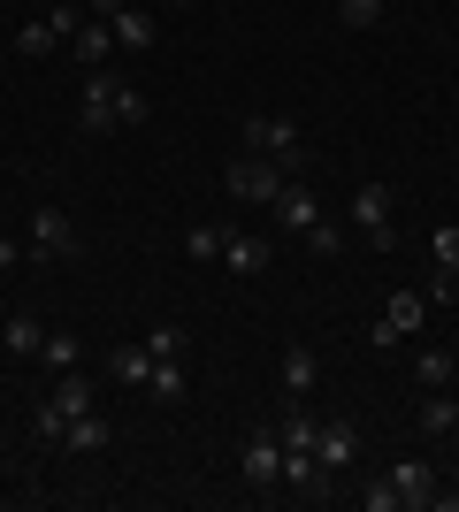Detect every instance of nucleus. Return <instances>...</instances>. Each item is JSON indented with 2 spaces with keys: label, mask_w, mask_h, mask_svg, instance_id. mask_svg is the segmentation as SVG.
Segmentation results:
<instances>
[{
  "label": "nucleus",
  "mask_w": 459,
  "mask_h": 512,
  "mask_svg": "<svg viewBox=\"0 0 459 512\" xmlns=\"http://www.w3.org/2000/svg\"><path fill=\"white\" fill-rule=\"evenodd\" d=\"M176 8H192V0H176Z\"/></svg>",
  "instance_id": "nucleus-34"
},
{
  "label": "nucleus",
  "mask_w": 459,
  "mask_h": 512,
  "mask_svg": "<svg viewBox=\"0 0 459 512\" xmlns=\"http://www.w3.org/2000/svg\"><path fill=\"white\" fill-rule=\"evenodd\" d=\"M146 390H153V398H161V406H176V398H184V367H176V360H153Z\"/></svg>",
  "instance_id": "nucleus-26"
},
{
  "label": "nucleus",
  "mask_w": 459,
  "mask_h": 512,
  "mask_svg": "<svg viewBox=\"0 0 459 512\" xmlns=\"http://www.w3.org/2000/svg\"><path fill=\"white\" fill-rule=\"evenodd\" d=\"M146 352H153V360H184V329H176V321H153V329H146Z\"/></svg>",
  "instance_id": "nucleus-27"
},
{
  "label": "nucleus",
  "mask_w": 459,
  "mask_h": 512,
  "mask_svg": "<svg viewBox=\"0 0 459 512\" xmlns=\"http://www.w3.org/2000/svg\"><path fill=\"white\" fill-rule=\"evenodd\" d=\"M222 184H230V199H245V207H268V199L291 184V169H284V161H261V153H238Z\"/></svg>",
  "instance_id": "nucleus-4"
},
{
  "label": "nucleus",
  "mask_w": 459,
  "mask_h": 512,
  "mask_svg": "<svg viewBox=\"0 0 459 512\" xmlns=\"http://www.w3.org/2000/svg\"><path fill=\"white\" fill-rule=\"evenodd\" d=\"M314 459H322L329 474L352 467V459H360V428H352V421H322V436H314Z\"/></svg>",
  "instance_id": "nucleus-12"
},
{
  "label": "nucleus",
  "mask_w": 459,
  "mask_h": 512,
  "mask_svg": "<svg viewBox=\"0 0 459 512\" xmlns=\"http://www.w3.org/2000/svg\"><path fill=\"white\" fill-rule=\"evenodd\" d=\"M268 214H276V230H284V237H306L314 222H322V199H314V184H284V192L268 199Z\"/></svg>",
  "instance_id": "nucleus-7"
},
{
  "label": "nucleus",
  "mask_w": 459,
  "mask_h": 512,
  "mask_svg": "<svg viewBox=\"0 0 459 512\" xmlns=\"http://www.w3.org/2000/svg\"><path fill=\"white\" fill-rule=\"evenodd\" d=\"M337 16H345V31H368L383 16V0H337Z\"/></svg>",
  "instance_id": "nucleus-30"
},
{
  "label": "nucleus",
  "mask_w": 459,
  "mask_h": 512,
  "mask_svg": "<svg viewBox=\"0 0 459 512\" xmlns=\"http://www.w3.org/2000/svg\"><path fill=\"white\" fill-rule=\"evenodd\" d=\"M62 451H77V459H100V451H108V421H100V406H92V413H77V421H69Z\"/></svg>",
  "instance_id": "nucleus-17"
},
{
  "label": "nucleus",
  "mask_w": 459,
  "mask_h": 512,
  "mask_svg": "<svg viewBox=\"0 0 459 512\" xmlns=\"http://www.w3.org/2000/svg\"><path fill=\"white\" fill-rule=\"evenodd\" d=\"M391 482H398V512H429L437 505V467H429V459H398Z\"/></svg>",
  "instance_id": "nucleus-10"
},
{
  "label": "nucleus",
  "mask_w": 459,
  "mask_h": 512,
  "mask_svg": "<svg viewBox=\"0 0 459 512\" xmlns=\"http://www.w3.org/2000/svg\"><path fill=\"white\" fill-rule=\"evenodd\" d=\"M238 138H245V153H261V161H284V169H299V161H306L299 123H284V115H245Z\"/></svg>",
  "instance_id": "nucleus-2"
},
{
  "label": "nucleus",
  "mask_w": 459,
  "mask_h": 512,
  "mask_svg": "<svg viewBox=\"0 0 459 512\" xmlns=\"http://www.w3.org/2000/svg\"><path fill=\"white\" fill-rule=\"evenodd\" d=\"M77 130H115V69H85V92H77Z\"/></svg>",
  "instance_id": "nucleus-8"
},
{
  "label": "nucleus",
  "mask_w": 459,
  "mask_h": 512,
  "mask_svg": "<svg viewBox=\"0 0 459 512\" xmlns=\"http://www.w3.org/2000/svg\"><path fill=\"white\" fill-rule=\"evenodd\" d=\"M39 360H46V367H77V360H85V344L69 337V329H46V344H39Z\"/></svg>",
  "instance_id": "nucleus-25"
},
{
  "label": "nucleus",
  "mask_w": 459,
  "mask_h": 512,
  "mask_svg": "<svg viewBox=\"0 0 459 512\" xmlns=\"http://www.w3.org/2000/svg\"><path fill=\"white\" fill-rule=\"evenodd\" d=\"M69 46H77V62H85V69H108V54H115V31H108V16H85Z\"/></svg>",
  "instance_id": "nucleus-15"
},
{
  "label": "nucleus",
  "mask_w": 459,
  "mask_h": 512,
  "mask_svg": "<svg viewBox=\"0 0 459 512\" xmlns=\"http://www.w3.org/2000/svg\"><path fill=\"white\" fill-rule=\"evenodd\" d=\"M414 383H421V390H452V383H459V352H444V344H429V352H421V360H414Z\"/></svg>",
  "instance_id": "nucleus-18"
},
{
  "label": "nucleus",
  "mask_w": 459,
  "mask_h": 512,
  "mask_svg": "<svg viewBox=\"0 0 459 512\" xmlns=\"http://www.w3.org/2000/svg\"><path fill=\"white\" fill-rule=\"evenodd\" d=\"M77 413H92V375L62 367V375H54V390L39 398V421H31V436H39V444L54 451V444L69 436V421H77Z\"/></svg>",
  "instance_id": "nucleus-1"
},
{
  "label": "nucleus",
  "mask_w": 459,
  "mask_h": 512,
  "mask_svg": "<svg viewBox=\"0 0 459 512\" xmlns=\"http://www.w3.org/2000/svg\"><path fill=\"white\" fill-rule=\"evenodd\" d=\"M429 253H437V291L429 299H459V230H437Z\"/></svg>",
  "instance_id": "nucleus-16"
},
{
  "label": "nucleus",
  "mask_w": 459,
  "mask_h": 512,
  "mask_svg": "<svg viewBox=\"0 0 459 512\" xmlns=\"http://www.w3.org/2000/svg\"><path fill=\"white\" fill-rule=\"evenodd\" d=\"M16 260H23V245H16V237H0V268H16Z\"/></svg>",
  "instance_id": "nucleus-32"
},
{
  "label": "nucleus",
  "mask_w": 459,
  "mask_h": 512,
  "mask_svg": "<svg viewBox=\"0 0 459 512\" xmlns=\"http://www.w3.org/2000/svg\"><path fill=\"white\" fill-rule=\"evenodd\" d=\"M31 253H46V260L77 253V222H69V207H39V214H31Z\"/></svg>",
  "instance_id": "nucleus-9"
},
{
  "label": "nucleus",
  "mask_w": 459,
  "mask_h": 512,
  "mask_svg": "<svg viewBox=\"0 0 459 512\" xmlns=\"http://www.w3.org/2000/svg\"><path fill=\"white\" fill-rule=\"evenodd\" d=\"M238 474H245V490H284V436H276V421L245 428Z\"/></svg>",
  "instance_id": "nucleus-3"
},
{
  "label": "nucleus",
  "mask_w": 459,
  "mask_h": 512,
  "mask_svg": "<svg viewBox=\"0 0 459 512\" xmlns=\"http://www.w3.org/2000/svg\"><path fill=\"white\" fill-rule=\"evenodd\" d=\"M54 46H62L54 16H46V23H23V31H16V54H54Z\"/></svg>",
  "instance_id": "nucleus-28"
},
{
  "label": "nucleus",
  "mask_w": 459,
  "mask_h": 512,
  "mask_svg": "<svg viewBox=\"0 0 459 512\" xmlns=\"http://www.w3.org/2000/svg\"><path fill=\"white\" fill-rule=\"evenodd\" d=\"M222 245H230L222 222H192V230H184V260H222Z\"/></svg>",
  "instance_id": "nucleus-22"
},
{
  "label": "nucleus",
  "mask_w": 459,
  "mask_h": 512,
  "mask_svg": "<svg viewBox=\"0 0 459 512\" xmlns=\"http://www.w3.org/2000/svg\"><path fill=\"white\" fill-rule=\"evenodd\" d=\"M452 451H459V428H452Z\"/></svg>",
  "instance_id": "nucleus-33"
},
{
  "label": "nucleus",
  "mask_w": 459,
  "mask_h": 512,
  "mask_svg": "<svg viewBox=\"0 0 459 512\" xmlns=\"http://www.w3.org/2000/svg\"><path fill=\"white\" fill-rule=\"evenodd\" d=\"M0 344H8V352H16V360H39V344H46L39 314H8V329H0Z\"/></svg>",
  "instance_id": "nucleus-20"
},
{
  "label": "nucleus",
  "mask_w": 459,
  "mask_h": 512,
  "mask_svg": "<svg viewBox=\"0 0 459 512\" xmlns=\"http://www.w3.org/2000/svg\"><path fill=\"white\" fill-rule=\"evenodd\" d=\"M452 428H459V390H421L414 436H452Z\"/></svg>",
  "instance_id": "nucleus-11"
},
{
  "label": "nucleus",
  "mask_w": 459,
  "mask_h": 512,
  "mask_svg": "<svg viewBox=\"0 0 459 512\" xmlns=\"http://www.w3.org/2000/svg\"><path fill=\"white\" fill-rule=\"evenodd\" d=\"M352 230L368 237L375 253L398 245V222H391V184H352Z\"/></svg>",
  "instance_id": "nucleus-5"
},
{
  "label": "nucleus",
  "mask_w": 459,
  "mask_h": 512,
  "mask_svg": "<svg viewBox=\"0 0 459 512\" xmlns=\"http://www.w3.org/2000/svg\"><path fill=\"white\" fill-rule=\"evenodd\" d=\"M108 375H115V383H131V390H146L153 352H146V344H115V352H108Z\"/></svg>",
  "instance_id": "nucleus-19"
},
{
  "label": "nucleus",
  "mask_w": 459,
  "mask_h": 512,
  "mask_svg": "<svg viewBox=\"0 0 459 512\" xmlns=\"http://www.w3.org/2000/svg\"><path fill=\"white\" fill-rule=\"evenodd\" d=\"M108 31H115V46H123V54H146V46H153V16H146V8H131V0H115Z\"/></svg>",
  "instance_id": "nucleus-14"
},
{
  "label": "nucleus",
  "mask_w": 459,
  "mask_h": 512,
  "mask_svg": "<svg viewBox=\"0 0 459 512\" xmlns=\"http://www.w3.org/2000/svg\"><path fill=\"white\" fill-rule=\"evenodd\" d=\"M276 436H284V451H314V436H322V421H314V413H306L299 398H291V413H284V421H276Z\"/></svg>",
  "instance_id": "nucleus-21"
},
{
  "label": "nucleus",
  "mask_w": 459,
  "mask_h": 512,
  "mask_svg": "<svg viewBox=\"0 0 459 512\" xmlns=\"http://www.w3.org/2000/svg\"><path fill=\"white\" fill-rule=\"evenodd\" d=\"M314 375H322V367H314V352H306V344H291V352H284V390H291V398H306V390H314Z\"/></svg>",
  "instance_id": "nucleus-23"
},
{
  "label": "nucleus",
  "mask_w": 459,
  "mask_h": 512,
  "mask_svg": "<svg viewBox=\"0 0 459 512\" xmlns=\"http://www.w3.org/2000/svg\"><path fill=\"white\" fill-rule=\"evenodd\" d=\"M421 321H429V299H421V291H391L383 314H375V329H368V344H375V352H391L398 337H414Z\"/></svg>",
  "instance_id": "nucleus-6"
},
{
  "label": "nucleus",
  "mask_w": 459,
  "mask_h": 512,
  "mask_svg": "<svg viewBox=\"0 0 459 512\" xmlns=\"http://www.w3.org/2000/svg\"><path fill=\"white\" fill-rule=\"evenodd\" d=\"M360 505H368V512H398V482H391V474H383V482H368V490H360Z\"/></svg>",
  "instance_id": "nucleus-31"
},
{
  "label": "nucleus",
  "mask_w": 459,
  "mask_h": 512,
  "mask_svg": "<svg viewBox=\"0 0 459 512\" xmlns=\"http://www.w3.org/2000/svg\"><path fill=\"white\" fill-rule=\"evenodd\" d=\"M299 245H306V253H322V260H329V253H345V230H337V222L322 214V222H314V230H306Z\"/></svg>",
  "instance_id": "nucleus-29"
},
{
  "label": "nucleus",
  "mask_w": 459,
  "mask_h": 512,
  "mask_svg": "<svg viewBox=\"0 0 459 512\" xmlns=\"http://www.w3.org/2000/svg\"><path fill=\"white\" fill-rule=\"evenodd\" d=\"M452 390H459V383H452Z\"/></svg>",
  "instance_id": "nucleus-35"
},
{
  "label": "nucleus",
  "mask_w": 459,
  "mask_h": 512,
  "mask_svg": "<svg viewBox=\"0 0 459 512\" xmlns=\"http://www.w3.org/2000/svg\"><path fill=\"white\" fill-rule=\"evenodd\" d=\"M153 115V100L138 85H123V77H115V130H131V123H146Z\"/></svg>",
  "instance_id": "nucleus-24"
},
{
  "label": "nucleus",
  "mask_w": 459,
  "mask_h": 512,
  "mask_svg": "<svg viewBox=\"0 0 459 512\" xmlns=\"http://www.w3.org/2000/svg\"><path fill=\"white\" fill-rule=\"evenodd\" d=\"M222 260H230V276H261L268 260H276V245H268V237H253V230H230Z\"/></svg>",
  "instance_id": "nucleus-13"
}]
</instances>
